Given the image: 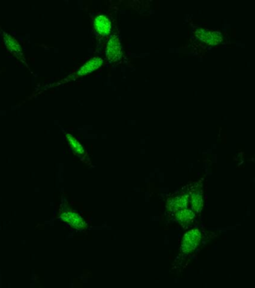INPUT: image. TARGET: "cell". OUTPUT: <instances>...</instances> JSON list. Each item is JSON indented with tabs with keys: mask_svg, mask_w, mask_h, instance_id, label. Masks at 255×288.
<instances>
[{
	"mask_svg": "<svg viewBox=\"0 0 255 288\" xmlns=\"http://www.w3.org/2000/svg\"><path fill=\"white\" fill-rule=\"evenodd\" d=\"M66 136L67 140H68L69 145L71 147L72 150H73L75 153L79 156H83L85 155L86 151L85 149H84L83 146L79 143V140L73 135V134H70V133H66L65 134Z\"/></svg>",
	"mask_w": 255,
	"mask_h": 288,
	"instance_id": "8fae6325",
	"label": "cell"
},
{
	"mask_svg": "<svg viewBox=\"0 0 255 288\" xmlns=\"http://www.w3.org/2000/svg\"><path fill=\"white\" fill-rule=\"evenodd\" d=\"M94 27L100 35L107 36L110 32L112 25L110 20L105 15H99L94 20Z\"/></svg>",
	"mask_w": 255,
	"mask_h": 288,
	"instance_id": "9c48e42d",
	"label": "cell"
},
{
	"mask_svg": "<svg viewBox=\"0 0 255 288\" xmlns=\"http://www.w3.org/2000/svg\"><path fill=\"white\" fill-rule=\"evenodd\" d=\"M201 236L202 234L199 229H192L188 231L183 238L180 250L181 252L180 256L184 258V257L187 256L189 254L195 251L197 247L199 245Z\"/></svg>",
	"mask_w": 255,
	"mask_h": 288,
	"instance_id": "3957f363",
	"label": "cell"
},
{
	"mask_svg": "<svg viewBox=\"0 0 255 288\" xmlns=\"http://www.w3.org/2000/svg\"><path fill=\"white\" fill-rule=\"evenodd\" d=\"M189 206V200L187 194L181 193L179 195H174L171 197L167 202V210L173 215L178 211L187 209Z\"/></svg>",
	"mask_w": 255,
	"mask_h": 288,
	"instance_id": "52a82bcc",
	"label": "cell"
},
{
	"mask_svg": "<svg viewBox=\"0 0 255 288\" xmlns=\"http://www.w3.org/2000/svg\"><path fill=\"white\" fill-rule=\"evenodd\" d=\"M103 64V59L102 58L99 57V56H95V57L92 58V59L87 61L85 64H83L80 68H78L73 73L65 77L63 79L60 80V81H57V82L52 83V84L42 87L40 90H38L39 92H37V94L42 93V92L47 91L48 89L56 88V87H62V86L70 84V83L76 81V80L81 78V77L86 76V75H89V74L96 71V70L102 66Z\"/></svg>",
	"mask_w": 255,
	"mask_h": 288,
	"instance_id": "6da1fadb",
	"label": "cell"
},
{
	"mask_svg": "<svg viewBox=\"0 0 255 288\" xmlns=\"http://www.w3.org/2000/svg\"><path fill=\"white\" fill-rule=\"evenodd\" d=\"M178 222L181 223L189 224L193 222L195 218V214L191 209H184L178 211L173 214Z\"/></svg>",
	"mask_w": 255,
	"mask_h": 288,
	"instance_id": "30bf717a",
	"label": "cell"
},
{
	"mask_svg": "<svg viewBox=\"0 0 255 288\" xmlns=\"http://www.w3.org/2000/svg\"><path fill=\"white\" fill-rule=\"evenodd\" d=\"M187 194L189 203L190 202L191 210L196 215L199 214L202 211L204 206L203 200V185L202 181L194 183L192 186H189Z\"/></svg>",
	"mask_w": 255,
	"mask_h": 288,
	"instance_id": "7a4b0ae2",
	"label": "cell"
},
{
	"mask_svg": "<svg viewBox=\"0 0 255 288\" xmlns=\"http://www.w3.org/2000/svg\"><path fill=\"white\" fill-rule=\"evenodd\" d=\"M2 35H3V42H4L5 46L10 54L15 56L19 61L24 64L26 68L31 71L29 68V65L26 62V57L23 54V49H22L21 45L19 43L18 41L11 34L2 30Z\"/></svg>",
	"mask_w": 255,
	"mask_h": 288,
	"instance_id": "277c9868",
	"label": "cell"
},
{
	"mask_svg": "<svg viewBox=\"0 0 255 288\" xmlns=\"http://www.w3.org/2000/svg\"><path fill=\"white\" fill-rule=\"evenodd\" d=\"M122 46L120 38L117 35L111 36L106 47V56L110 62H118L122 57Z\"/></svg>",
	"mask_w": 255,
	"mask_h": 288,
	"instance_id": "5b68a950",
	"label": "cell"
},
{
	"mask_svg": "<svg viewBox=\"0 0 255 288\" xmlns=\"http://www.w3.org/2000/svg\"><path fill=\"white\" fill-rule=\"evenodd\" d=\"M60 218L64 222L70 225L72 228L78 231H83L87 228V223L86 221L76 212L66 211L61 214Z\"/></svg>",
	"mask_w": 255,
	"mask_h": 288,
	"instance_id": "ba28073f",
	"label": "cell"
},
{
	"mask_svg": "<svg viewBox=\"0 0 255 288\" xmlns=\"http://www.w3.org/2000/svg\"><path fill=\"white\" fill-rule=\"evenodd\" d=\"M195 32L196 37L207 45H217L223 41V36L220 31L206 30L201 28H196Z\"/></svg>",
	"mask_w": 255,
	"mask_h": 288,
	"instance_id": "8992f818",
	"label": "cell"
}]
</instances>
